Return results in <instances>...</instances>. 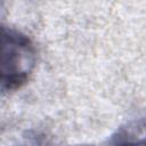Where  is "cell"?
I'll list each match as a JSON object with an SVG mask.
<instances>
[{
    "instance_id": "cell-1",
    "label": "cell",
    "mask_w": 146,
    "mask_h": 146,
    "mask_svg": "<svg viewBox=\"0 0 146 146\" xmlns=\"http://www.w3.org/2000/svg\"><path fill=\"white\" fill-rule=\"evenodd\" d=\"M35 66V48L24 33L1 29V89L14 91L24 86Z\"/></svg>"
},
{
    "instance_id": "cell-2",
    "label": "cell",
    "mask_w": 146,
    "mask_h": 146,
    "mask_svg": "<svg viewBox=\"0 0 146 146\" xmlns=\"http://www.w3.org/2000/svg\"><path fill=\"white\" fill-rule=\"evenodd\" d=\"M120 146H146V143L144 141H132V143H125V144H122Z\"/></svg>"
}]
</instances>
